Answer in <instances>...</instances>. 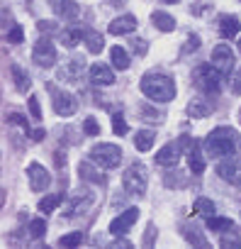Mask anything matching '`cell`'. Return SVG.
Wrapping results in <instances>:
<instances>
[{"label":"cell","mask_w":241,"mask_h":249,"mask_svg":"<svg viewBox=\"0 0 241 249\" xmlns=\"http://www.w3.org/2000/svg\"><path fill=\"white\" fill-rule=\"evenodd\" d=\"M241 147V137L234 127H214L207 140H205V152L209 159H217V157H229V154H236Z\"/></svg>","instance_id":"cell-1"},{"label":"cell","mask_w":241,"mask_h":249,"mask_svg":"<svg viewBox=\"0 0 241 249\" xmlns=\"http://www.w3.org/2000/svg\"><path fill=\"white\" fill-rule=\"evenodd\" d=\"M142 93L154 103H171L176 98V81L163 73H146L142 78Z\"/></svg>","instance_id":"cell-2"},{"label":"cell","mask_w":241,"mask_h":249,"mask_svg":"<svg viewBox=\"0 0 241 249\" xmlns=\"http://www.w3.org/2000/svg\"><path fill=\"white\" fill-rule=\"evenodd\" d=\"M90 159H93V164H97L102 169H117L122 164V149L117 144H97L90 149Z\"/></svg>","instance_id":"cell-3"},{"label":"cell","mask_w":241,"mask_h":249,"mask_svg":"<svg viewBox=\"0 0 241 249\" xmlns=\"http://www.w3.org/2000/svg\"><path fill=\"white\" fill-rule=\"evenodd\" d=\"M47 90L51 93V105H54V112H56V115H61V117L76 115L78 100H76L68 90H61V88H56L54 83H47Z\"/></svg>","instance_id":"cell-4"},{"label":"cell","mask_w":241,"mask_h":249,"mask_svg":"<svg viewBox=\"0 0 241 249\" xmlns=\"http://www.w3.org/2000/svg\"><path fill=\"white\" fill-rule=\"evenodd\" d=\"M146 181H149V174L142 164H132L125 174H122V183H125V191L127 193H134V196H144L146 193Z\"/></svg>","instance_id":"cell-5"},{"label":"cell","mask_w":241,"mask_h":249,"mask_svg":"<svg viewBox=\"0 0 241 249\" xmlns=\"http://www.w3.org/2000/svg\"><path fill=\"white\" fill-rule=\"evenodd\" d=\"M195 83L202 93H219V83H222V73L209 66V64H202L195 69Z\"/></svg>","instance_id":"cell-6"},{"label":"cell","mask_w":241,"mask_h":249,"mask_svg":"<svg viewBox=\"0 0 241 249\" xmlns=\"http://www.w3.org/2000/svg\"><path fill=\"white\" fill-rule=\"evenodd\" d=\"M32 59L37 66L42 69H49L56 64V49H54V42L49 37H39L34 42V49H32Z\"/></svg>","instance_id":"cell-7"},{"label":"cell","mask_w":241,"mask_h":249,"mask_svg":"<svg viewBox=\"0 0 241 249\" xmlns=\"http://www.w3.org/2000/svg\"><path fill=\"white\" fill-rule=\"evenodd\" d=\"M234 64H236V59H234V52L229 49V44H217L214 47V52H212V66L222 73V76H231V71H234Z\"/></svg>","instance_id":"cell-8"},{"label":"cell","mask_w":241,"mask_h":249,"mask_svg":"<svg viewBox=\"0 0 241 249\" xmlns=\"http://www.w3.org/2000/svg\"><path fill=\"white\" fill-rule=\"evenodd\" d=\"M217 174H219V178L229 181L231 186H241V157L229 154L224 161L217 164Z\"/></svg>","instance_id":"cell-9"},{"label":"cell","mask_w":241,"mask_h":249,"mask_svg":"<svg viewBox=\"0 0 241 249\" xmlns=\"http://www.w3.org/2000/svg\"><path fill=\"white\" fill-rule=\"evenodd\" d=\"M137 220H139V208H127L122 215L110 222V234H127Z\"/></svg>","instance_id":"cell-10"},{"label":"cell","mask_w":241,"mask_h":249,"mask_svg":"<svg viewBox=\"0 0 241 249\" xmlns=\"http://www.w3.org/2000/svg\"><path fill=\"white\" fill-rule=\"evenodd\" d=\"M27 178H30L32 191H47L49 183H51V174H49L42 164H37V161H32V164L27 166Z\"/></svg>","instance_id":"cell-11"},{"label":"cell","mask_w":241,"mask_h":249,"mask_svg":"<svg viewBox=\"0 0 241 249\" xmlns=\"http://www.w3.org/2000/svg\"><path fill=\"white\" fill-rule=\"evenodd\" d=\"M88 78L93 86H112L114 83V73L105 64H93V69L88 71Z\"/></svg>","instance_id":"cell-12"},{"label":"cell","mask_w":241,"mask_h":249,"mask_svg":"<svg viewBox=\"0 0 241 249\" xmlns=\"http://www.w3.org/2000/svg\"><path fill=\"white\" fill-rule=\"evenodd\" d=\"M180 159V144L171 142L166 147H161V152H156V164L159 166H176Z\"/></svg>","instance_id":"cell-13"},{"label":"cell","mask_w":241,"mask_h":249,"mask_svg":"<svg viewBox=\"0 0 241 249\" xmlns=\"http://www.w3.org/2000/svg\"><path fill=\"white\" fill-rule=\"evenodd\" d=\"M134 30H137V18H132V15H122L107 25L110 35H132Z\"/></svg>","instance_id":"cell-14"},{"label":"cell","mask_w":241,"mask_h":249,"mask_svg":"<svg viewBox=\"0 0 241 249\" xmlns=\"http://www.w3.org/2000/svg\"><path fill=\"white\" fill-rule=\"evenodd\" d=\"M188 171H193L195 176H200L205 171V157L197 147V142L190 140V147H188Z\"/></svg>","instance_id":"cell-15"},{"label":"cell","mask_w":241,"mask_h":249,"mask_svg":"<svg viewBox=\"0 0 241 249\" xmlns=\"http://www.w3.org/2000/svg\"><path fill=\"white\" fill-rule=\"evenodd\" d=\"M78 176L83 178V181H88V183H97V186H105V174H100L90 161H80L78 164Z\"/></svg>","instance_id":"cell-16"},{"label":"cell","mask_w":241,"mask_h":249,"mask_svg":"<svg viewBox=\"0 0 241 249\" xmlns=\"http://www.w3.org/2000/svg\"><path fill=\"white\" fill-rule=\"evenodd\" d=\"M83 39H85V32H83V30H78V27H66V30L61 32V44H64L66 49L78 47Z\"/></svg>","instance_id":"cell-17"},{"label":"cell","mask_w":241,"mask_h":249,"mask_svg":"<svg viewBox=\"0 0 241 249\" xmlns=\"http://www.w3.org/2000/svg\"><path fill=\"white\" fill-rule=\"evenodd\" d=\"M239 20L234 18V15H226V18H222L219 20V37H224V39H231V37H236L239 35Z\"/></svg>","instance_id":"cell-18"},{"label":"cell","mask_w":241,"mask_h":249,"mask_svg":"<svg viewBox=\"0 0 241 249\" xmlns=\"http://www.w3.org/2000/svg\"><path fill=\"white\" fill-rule=\"evenodd\" d=\"M151 22H154L156 30H161V32H173V30H176V20H173L171 15L161 13V10L151 13Z\"/></svg>","instance_id":"cell-19"},{"label":"cell","mask_w":241,"mask_h":249,"mask_svg":"<svg viewBox=\"0 0 241 249\" xmlns=\"http://www.w3.org/2000/svg\"><path fill=\"white\" fill-rule=\"evenodd\" d=\"M10 71H13V81H15L17 90H20V93H27V90H30V86H32V78H30V73H27L22 66H13Z\"/></svg>","instance_id":"cell-20"},{"label":"cell","mask_w":241,"mask_h":249,"mask_svg":"<svg viewBox=\"0 0 241 249\" xmlns=\"http://www.w3.org/2000/svg\"><path fill=\"white\" fill-rule=\"evenodd\" d=\"M188 115L190 117H205V115H209V105L205 103V98L202 95H195L190 103H188Z\"/></svg>","instance_id":"cell-21"},{"label":"cell","mask_w":241,"mask_h":249,"mask_svg":"<svg viewBox=\"0 0 241 249\" xmlns=\"http://www.w3.org/2000/svg\"><path fill=\"white\" fill-rule=\"evenodd\" d=\"M139 117H142L144 122H154V124H161V122L166 120V115H163L161 110H156V107H151L149 103H144V105H139Z\"/></svg>","instance_id":"cell-22"},{"label":"cell","mask_w":241,"mask_h":249,"mask_svg":"<svg viewBox=\"0 0 241 249\" xmlns=\"http://www.w3.org/2000/svg\"><path fill=\"white\" fill-rule=\"evenodd\" d=\"M154 142H156V132H151V130H142L134 135V147L139 152H149L154 147Z\"/></svg>","instance_id":"cell-23"},{"label":"cell","mask_w":241,"mask_h":249,"mask_svg":"<svg viewBox=\"0 0 241 249\" xmlns=\"http://www.w3.org/2000/svg\"><path fill=\"white\" fill-rule=\"evenodd\" d=\"M61 203H64V193H51V196H47V198L39 200V210H42L44 215H51Z\"/></svg>","instance_id":"cell-24"},{"label":"cell","mask_w":241,"mask_h":249,"mask_svg":"<svg viewBox=\"0 0 241 249\" xmlns=\"http://www.w3.org/2000/svg\"><path fill=\"white\" fill-rule=\"evenodd\" d=\"M110 59H112V66H114V69H119V71H125V69L129 66V54H127L122 47H112Z\"/></svg>","instance_id":"cell-25"},{"label":"cell","mask_w":241,"mask_h":249,"mask_svg":"<svg viewBox=\"0 0 241 249\" xmlns=\"http://www.w3.org/2000/svg\"><path fill=\"white\" fill-rule=\"evenodd\" d=\"M85 47H88V52H90V54H100V52H102V47H105L102 35H97L95 30H88V32H85Z\"/></svg>","instance_id":"cell-26"},{"label":"cell","mask_w":241,"mask_h":249,"mask_svg":"<svg viewBox=\"0 0 241 249\" xmlns=\"http://www.w3.org/2000/svg\"><path fill=\"white\" fill-rule=\"evenodd\" d=\"M193 213L195 215H202V217H212L214 215V203L209 198H197L195 205H193Z\"/></svg>","instance_id":"cell-27"},{"label":"cell","mask_w":241,"mask_h":249,"mask_svg":"<svg viewBox=\"0 0 241 249\" xmlns=\"http://www.w3.org/2000/svg\"><path fill=\"white\" fill-rule=\"evenodd\" d=\"M207 227L212 230V232H226V230H231V227H236L234 225V220H229V217H207Z\"/></svg>","instance_id":"cell-28"},{"label":"cell","mask_w":241,"mask_h":249,"mask_svg":"<svg viewBox=\"0 0 241 249\" xmlns=\"http://www.w3.org/2000/svg\"><path fill=\"white\" fill-rule=\"evenodd\" d=\"M219 244H222L224 249H234V247H239V249H241V234L236 232V227H231V230H226V232L222 234V239H219Z\"/></svg>","instance_id":"cell-29"},{"label":"cell","mask_w":241,"mask_h":249,"mask_svg":"<svg viewBox=\"0 0 241 249\" xmlns=\"http://www.w3.org/2000/svg\"><path fill=\"white\" fill-rule=\"evenodd\" d=\"M110 115H112V132H114V135H119V137H125V135L129 132V127H127V122H125L122 112L114 110V112H110Z\"/></svg>","instance_id":"cell-30"},{"label":"cell","mask_w":241,"mask_h":249,"mask_svg":"<svg viewBox=\"0 0 241 249\" xmlns=\"http://www.w3.org/2000/svg\"><path fill=\"white\" fill-rule=\"evenodd\" d=\"M183 234H185V239H188L190 244H195V247H207V239L202 237V232H200L197 227H183Z\"/></svg>","instance_id":"cell-31"},{"label":"cell","mask_w":241,"mask_h":249,"mask_svg":"<svg viewBox=\"0 0 241 249\" xmlns=\"http://www.w3.org/2000/svg\"><path fill=\"white\" fill-rule=\"evenodd\" d=\"M27 232H30V237H34V239H42V237H44V232H47V222H44L42 217H34V220H30V227H27Z\"/></svg>","instance_id":"cell-32"},{"label":"cell","mask_w":241,"mask_h":249,"mask_svg":"<svg viewBox=\"0 0 241 249\" xmlns=\"http://www.w3.org/2000/svg\"><path fill=\"white\" fill-rule=\"evenodd\" d=\"M83 130H85V135H88V137H97V135H100V122H97L95 117H85Z\"/></svg>","instance_id":"cell-33"},{"label":"cell","mask_w":241,"mask_h":249,"mask_svg":"<svg viewBox=\"0 0 241 249\" xmlns=\"http://www.w3.org/2000/svg\"><path fill=\"white\" fill-rule=\"evenodd\" d=\"M80 242H83V234H80V232H71V234H64V237L59 239L61 247H78Z\"/></svg>","instance_id":"cell-34"},{"label":"cell","mask_w":241,"mask_h":249,"mask_svg":"<svg viewBox=\"0 0 241 249\" xmlns=\"http://www.w3.org/2000/svg\"><path fill=\"white\" fill-rule=\"evenodd\" d=\"M8 39H10L13 44H20V42L25 39V32H22V27H20V25H13V27H10V32H8Z\"/></svg>","instance_id":"cell-35"},{"label":"cell","mask_w":241,"mask_h":249,"mask_svg":"<svg viewBox=\"0 0 241 249\" xmlns=\"http://www.w3.org/2000/svg\"><path fill=\"white\" fill-rule=\"evenodd\" d=\"M30 115L34 117V120H42V107H39V100L34 98V95H30Z\"/></svg>","instance_id":"cell-36"},{"label":"cell","mask_w":241,"mask_h":249,"mask_svg":"<svg viewBox=\"0 0 241 249\" xmlns=\"http://www.w3.org/2000/svg\"><path fill=\"white\" fill-rule=\"evenodd\" d=\"M197 47H200V37H197V35H193V37L185 42V47H183V54H190V52H195Z\"/></svg>","instance_id":"cell-37"},{"label":"cell","mask_w":241,"mask_h":249,"mask_svg":"<svg viewBox=\"0 0 241 249\" xmlns=\"http://www.w3.org/2000/svg\"><path fill=\"white\" fill-rule=\"evenodd\" d=\"M132 47H134V52H137L139 56H144V54H146V49H149V44H146L144 39H132Z\"/></svg>","instance_id":"cell-38"},{"label":"cell","mask_w":241,"mask_h":249,"mask_svg":"<svg viewBox=\"0 0 241 249\" xmlns=\"http://www.w3.org/2000/svg\"><path fill=\"white\" fill-rule=\"evenodd\" d=\"M8 120H10V122H15V124H20V127H25V130L30 132V124H27V120H25V117H22L20 112H13V115H10Z\"/></svg>","instance_id":"cell-39"},{"label":"cell","mask_w":241,"mask_h":249,"mask_svg":"<svg viewBox=\"0 0 241 249\" xmlns=\"http://www.w3.org/2000/svg\"><path fill=\"white\" fill-rule=\"evenodd\" d=\"M37 30H39V32H54V30H56V22H47V20H39V22H37Z\"/></svg>","instance_id":"cell-40"},{"label":"cell","mask_w":241,"mask_h":249,"mask_svg":"<svg viewBox=\"0 0 241 249\" xmlns=\"http://www.w3.org/2000/svg\"><path fill=\"white\" fill-rule=\"evenodd\" d=\"M231 90H234V93H241V71L234 73V78H231Z\"/></svg>","instance_id":"cell-41"},{"label":"cell","mask_w":241,"mask_h":249,"mask_svg":"<svg viewBox=\"0 0 241 249\" xmlns=\"http://www.w3.org/2000/svg\"><path fill=\"white\" fill-rule=\"evenodd\" d=\"M27 135H30V140H34V142H42V140H44V130H42V127H39V130H30Z\"/></svg>","instance_id":"cell-42"},{"label":"cell","mask_w":241,"mask_h":249,"mask_svg":"<svg viewBox=\"0 0 241 249\" xmlns=\"http://www.w3.org/2000/svg\"><path fill=\"white\" fill-rule=\"evenodd\" d=\"M154 237H156V227H151V225H149V232H146V237H144V244H151V242H154Z\"/></svg>","instance_id":"cell-43"},{"label":"cell","mask_w":241,"mask_h":249,"mask_svg":"<svg viewBox=\"0 0 241 249\" xmlns=\"http://www.w3.org/2000/svg\"><path fill=\"white\" fill-rule=\"evenodd\" d=\"M3 205H5V191L0 188V208H3Z\"/></svg>","instance_id":"cell-44"},{"label":"cell","mask_w":241,"mask_h":249,"mask_svg":"<svg viewBox=\"0 0 241 249\" xmlns=\"http://www.w3.org/2000/svg\"><path fill=\"white\" fill-rule=\"evenodd\" d=\"M161 3H166V5H176V3H180V0H161Z\"/></svg>","instance_id":"cell-45"},{"label":"cell","mask_w":241,"mask_h":249,"mask_svg":"<svg viewBox=\"0 0 241 249\" xmlns=\"http://www.w3.org/2000/svg\"><path fill=\"white\" fill-rule=\"evenodd\" d=\"M239 49H241V39H239Z\"/></svg>","instance_id":"cell-46"}]
</instances>
